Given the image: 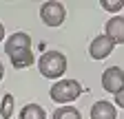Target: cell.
<instances>
[{
  "label": "cell",
  "mask_w": 124,
  "mask_h": 119,
  "mask_svg": "<svg viewBox=\"0 0 124 119\" xmlns=\"http://www.w3.org/2000/svg\"><path fill=\"white\" fill-rule=\"evenodd\" d=\"M38 71L46 79H60L67 73V57L60 51H44L38 60Z\"/></svg>",
  "instance_id": "obj_1"
},
{
  "label": "cell",
  "mask_w": 124,
  "mask_h": 119,
  "mask_svg": "<svg viewBox=\"0 0 124 119\" xmlns=\"http://www.w3.org/2000/svg\"><path fill=\"white\" fill-rule=\"evenodd\" d=\"M80 93H82V86L78 79H58L49 91L51 99L55 104H62V106H69L71 101H75L80 97Z\"/></svg>",
  "instance_id": "obj_2"
},
{
  "label": "cell",
  "mask_w": 124,
  "mask_h": 119,
  "mask_svg": "<svg viewBox=\"0 0 124 119\" xmlns=\"http://www.w3.org/2000/svg\"><path fill=\"white\" fill-rule=\"evenodd\" d=\"M40 18H42V22L46 26H60L67 18V9H64L62 2L51 0V2H44L40 7Z\"/></svg>",
  "instance_id": "obj_3"
},
{
  "label": "cell",
  "mask_w": 124,
  "mask_h": 119,
  "mask_svg": "<svg viewBox=\"0 0 124 119\" xmlns=\"http://www.w3.org/2000/svg\"><path fill=\"white\" fill-rule=\"evenodd\" d=\"M102 88L111 95H117L124 88V71L120 66H108L102 73Z\"/></svg>",
  "instance_id": "obj_4"
},
{
  "label": "cell",
  "mask_w": 124,
  "mask_h": 119,
  "mask_svg": "<svg viewBox=\"0 0 124 119\" xmlns=\"http://www.w3.org/2000/svg\"><path fill=\"white\" fill-rule=\"evenodd\" d=\"M113 49H115L113 40H108L106 35H98V38H93V42L89 44V55L93 60H106L113 53Z\"/></svg>",
  "instance_id": "obj_5"
},
{
  "label": "cell",
  "mask_w": 124,
  "mask_h": 119,
  "mask_svg": "<svg viewBox=\"0 0 124 119\" xmlns=\"http://www.w3.org/2000/svg\"><path fill=\"white\" fill-rule=\"evenodd\" d=\"M104 35L115 44H124V16H113L104 24Z\"/></svg>",
  "instance_id": "obj_6"
},
{
  "label": "cell",
  "mask_w": 124,
  "mask_h": 119,
  "mask_svg": "<svg viewBox=\"0 0 124 119\" xmlns=\"http://www.w3.org/2000/svg\"><path fill=\"white\" fill-rule=\"evenodd\" d=\"M91 119H117V110L111 101L100 99L91 106Z\"/></svg>",
  "instance_id": "obj_7"
},
{
  "label": "cell",
  "mask_w": 124,
  "mask_h": 119,
  "mask_svg": "<svg viewBox=\"0 0 124 119\" xmlns=\"http://www.w3.org/2000/svg\"><path fill=\"white\" fill-rule=\"evenodd\" d=\"M9 60H11V66H13V68H29L31 64L36 62L31 46H29V49H18V51H11V53H9Z\"/></svg>",
  "instance_id": "obj_8"
},
{
  "label": "cell",
  "mask_w": 124,
  "mask_h": 119,
  "mask_svg": "<svg viewBox=\"0 0 124 119\" xmlns=\"http://www.w3.org/2000/svg\"><path fill=\"white\" fill-rule=\"evenodd\" d=\"M29 46H31V38H29V33H24V31H16V33L9 35V40H7V44H5V53L9 55L11 51L29 49Z\"/></svg>",
  "instance_id": "obj_9"
},
{
  "label": "cell",
  "mask_w": 124,
  "mask_h": 119,
  "mask_svg": "<svg viewBox=\"0 0 124 119\" xmlns=\"http://www.w3.org/2000/svg\"><path fill=\"white\" fill-rule=\"evenodd\" d=\"M18 119H46V112L40 104H27V106H22Z\"/></svg>",
  "instance_id": "obj_10"
},
{
  "label": "cell",
  "mask_w": 124,
  "mask_h": 119,
  "mask_svg": "<svg viewBox=\"0 0 124 119\" xmlns=\"http://www.w3.org/2000/svg\"><path fill=\"white\" fill-rule=\"evenodd\" d=\"M53 119H82V115H80V110L73 108V106H60L53 112Z\"/></svg>",
  "instance_id": "obj_11"
},
{
  "label": "cell",
  "mask_w": 124,
  "mask_h": 119,
  "mask_svg": "<svg viewBox=\"0 0 124 119\" xmlns=\"http://www.w3.org/2000/svg\"><path fill=\"white\" fill-rule=\"evenodd\" d=\"M13 115V95H5L2 97V104H0V117L2 119H9Z\"/></svg>",
  "instance_id": "obj_12"
},
{
  "label": "cell",
  "mask_w": 124,
  "mask_h": 119,
  "mask_svg": "<svg viewBox=\"0 0 124 119\" xmlns=\"http://www.w3.org/2000/svg\"><path fill=\"white\" fill-rule=\"evenodd\" d=\"M100 7L111 11V13H117L122 7H124V0H100Z\"/></svg>",
  "instance_id": "obj_13"
},
{
  "label": "cell",
  "mask_w": 124,
  "mask_h": 119,
  "mask_svg": "<svg viewBox=\"0 0 124 119\" xmlns=\"http://www.w3.org/2000/svg\"><path fill=\"white\" fill-rule=\"evenodd\" d=\"M115 106H120V108H124V88L115 95Z\"/></svg>",
  "instance_id": "obj_14"
},
{
  "label": "cell",
  "mask_w": 124,
  "mask_h": 119,
  "mask_svg": "<svg viewBox=\"0 0 124 119\" xmlns=\"http://www.w3.org/2000/svg\"><path fill=\"white\" fill-rule=\"evenodd\" d=\"M5 40V26H2V22H0V42Z\"/></svg>",
  "instance_id": "obj_15"
},
{
  "label": "cell",
  "mask_w": 124,
  "mask_h": 119,
  "mask_svg": "<svg viewBox=\"0 0 124 119\" xmlns=\"http://www.w3.org/2000/svg\"><path fill=\"white\" fill-rule=\"evenodd\" d=\"M2 77H5V66H2V62H0V82H2Z\"/></svg>",
  "instance_id": "obj_16"
}]
</instances>
